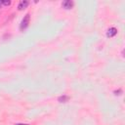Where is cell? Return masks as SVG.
Masks as SVG:
<instances>
[{
	"mask_svg": "<svg viewBox=\"0 0 125 125\" xmlns=\"http://www.w3.org/2000/svg\"><path fill=\"white\" fill-rule=\"evenodd\" d=\"M29 20H30V16H29V14H26V15L25 16V18L23 19V21H22V23H21V25H20V29H21L22 31L25 30V29L28 26Z\"/></svg>",
	"mask_w": 125,
	"mask_h": 125,
	"instance_id": "obj_1",
	"label": "cell"
},
{
	"mask_svg": "<svg viewBox=\"0 0 125 125\" xmlns=\"http://www.w3.org/2000/svg\"><path fill=\"white\" fill-rule=\"evenodd\" d=\"M62 6L65 9H71L73 7V2L71 0H65V1H62Z\"/></svg>",
	"mask_w": 125,
	"mask_h": 125,
	"instance_id": "obj_2",
	"label": "cell"
},
{
	"mask_svg": "<svg viewBox=\"0 0 125 125\" xmlns=\"http://www.w3.org/2000/svg\"><path fill=\"white\" fill-rule=\"evenodd\" d=\"M116 33H117V29L114 28V27H111V28H109V29L107 30L106 36H107V37H113Z\"/></svg>",
	"mask_w": 125,
	"mask_h": 125,
	"instance_id": "obj_3",
	"label": "cell"
},
{
	"mask_svg": "<svg viewBox=\"0 0 125 125\" xmlns=\"http://www.w3.org/2000/svg\"><path fill=\"white\" fill-rule=\"evenodd\" d=\"M28 1H26V0H24V1H21L20 2V4H19V6H18V9L20 10V11H22V10H25L27 6H28Z\"/></svg>",
	"mask_w": 125,
	"mask_h": 125,
	"instance_id": "obj_4",
	"label": "cell"
},
{
	"mask_svg": "<svg viewBox=\"0 0 125 125\" xmlns=\"http://www.w3.org/2000/svg\"><path fill=\"white\" fill-rule=\"evenodd\" d=\"M69 100V96H66V95L61 96V97L59 98V102H60V103H67Z\"/></svg>",
	"mask_w": 125,
	"mask_h": 125,
	"instance_id": "obj_5",
	"label": "cell"
},
{
	"mask_svg": "<svg viewBox=\"0 0 125 125\" xmlns=\"http://www.w3.org/2000/svg\"><path fill=\"white\" fill-rule=\"evenodd\" d=\"M11 4V1H2V5H5V6H9Z\"/></svg>",
	"mask_w": 125,
	"mask_h": 125,
	"instance_id": "obj_6",
	"label": "cell"
},
{
	"mask_svg": "<svg viewBox=\"0 0 125 125\" xmlns=\"http://www.w3.org/2000/svg\"><path fill=\"white\" fill-rule=\"evenodd\" d=\"M119 93H121V90H118V91H114V94H115V95H120Z\"/></svg>",
	"mask_w": 125,
	"mask_h": 125,
	"instance_id": "obj_7",
	"label": "cell"
},
{
	"mask_svg": "<svg viewBox=\"0 0 125 125\" xmlns=\"http://www.w3.org/2000/svg\"><path fill=\"white\" fill-rule=\"evenodd\" d=\"M15 125H28V124H24V123H17V124H15Z\"/></svg>",
	"mask_w": 125,
	"mask_h": 125,
	"instance_id": "obj_8",
	"label": "cell"
},
{
	"mask_svg": "<svg viewBox=\"0 0 125 125\" xmlns=\"http://www.w3.org/2000/svg\"><path fill=\"white\" fill-rule=\"evenodd\" d=\"M2 6V1H0V7Z\"/></svg>",
	"mask_w": 125,
	"mask_h": 125,
	"instance_id": "obj_9",
	"label": "cell"
}]
</instances>
